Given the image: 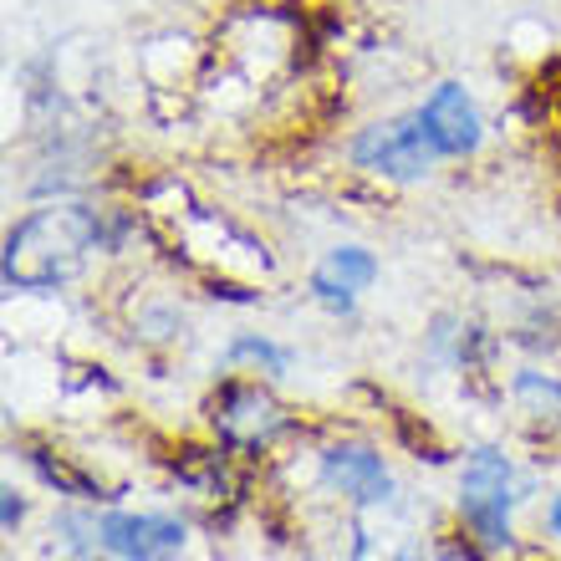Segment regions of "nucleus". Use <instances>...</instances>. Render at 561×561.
Returning <instances> with one entry per match:
<instances>
[{
  "label": "nucleus",
  "instance_id": "f257e3e1",
  "mask_svg": "<svg viewBox=\"0 0 561 561\" xmlns=\"http://www.w3.org/2000/svg\"><path fill=\"white\" fill-rule=\"evenodd\" d=\"M98 240H103V225H98V215L88 205L36 209L5 236V261H0L5 286H21V291L61 286V280H72L88 266Z\"/></svg>",
  "mask_w": 561,
  "mask_h": 561
},
{
  "label": "nucleus",
  "instance_id": "f03ea898",
  "mask_svg": "<svg viewBox=\"0 0 561 561\" xmlns=\"http://www.w3.org/2000/svg\"><path fill=\"white\" fill-rule=\"evenodd\" d=\"M511 501H516V474L495 449H480V455L465 465V480H459V511L470 520V531L485 541L490 551L511 541Z\"/></svg>",
  "mask_w": 561,
  "mask_h": 561
},
{
  "label": "nucleus",
  "instance_id": "7ed1b4c3",
  "mask_svg": "<svg viewBox=\"0 0 561 561\" xmlns=\"http://www.w3.org/2000/svg\"><path fill=\"white\" fill-rule=\"evenodd\" d=\"M353 159L383 179H424L428 169H434V159H439V144L428 138L424 118L414 113V118H393V123L363 128L353 144Z\"/></svg>",
  "mask_w": 561,
  "mask_h": 561
},
{
  "label": "nucleus",
  "instance_id": "20e7f679",
  "mask_svg": "<svg viewBox=\"0 0 561 561\" xmlns=\"http://www.w3.org/2000/svg\"><path fill=\"white\" fill-rule=\"evenodd\" d=\"M184 536L190 531L174 516H128V511H113V516L98 520V541L123 561H174L184 551Z\"/></svg>",
  "mask_w": 561,
  "mask_h": 561
},
{
  "label": "nucleus",
  "instance_id": "39448f33",
  "mask_svg": "<svg viewBox=\"0 0 561 561\" xmlns=\"http://www.w3.org/2000/svg\"><path fill=\"white\" fill-rule=\"evenodd\" d=\"M419 118H424L428 138L439 144V153H449V159H465V153L480 148V113H474V103L455 82H444V88L428 92V103L419 107Z\"/></svg>",
  "mask_w": 561,
  "mask_h": 561
},
{
  "label": "nucleus",
  "instance_id": "423d86ee",
  "mask_svg": "<svg viewBox=\"0 0 561 561\" xmlns=\"http://www.w3.org/2000/svg\"><path fill=\"white\" fill-rule=\"evenodd\" d=\"M322 474L342 495H353L357 505H378V501H388V490H393L383 459L373 455V449H363V444H332L322 455Z\"/></svg>",
  "mask_w": 561,
  "mask_h": 561
},
{
  "label": "nucleus",
  "instance_id": "0eeeda50",
  "mask_svg": "<svg viewBox=\"0 0 561 561\" xmlns=\"http://www.w3.org/2000/svg\"><path fill=\"white\" fill-rule=\"evenodd\" d=\"M215 428L230 444H266L280 428V409L261 388H225V399L215 403Z\"/></svg>",
  "mask_w": 561,
  "mask_h": 561
},
{
  "label": "nucleus",
  "instance_id": "6e6552de",
  "mask_svg": "<svg viewBox=\"0 0 561 561\" xmlns=\"http://www.w3.org/2000/svg\"><path fill=\"white\" fill-rule=\"evenodd\" d=\"M373 276H378V261H373L363 245H342V251H332L317 266V276H311V286H317V296H322L327 307H353V296L363 291V286H373Z\"/></svg>",
  "mask_w": 561,
  "mask_h": 561
},
{
  "label": "nucleus",
  "instance_id": "1a4fd4ad",
  "mask_svg": "<svg viewBox=\"0 0 561 561\" xmlns=\"http://www.w3.org/2000/svg\"><path fill=\"white\" fill-rule=\"evenodd\" d=\"M236 357H261V363H271V368H286V357L276 353V347H266V342H255V337H240L236 342Z\"/></svg>",
  "mask_w": 561,
  "mask_h": 561
},
{
  "label": "nucleus",
  "instance_id": "9d476101",
  "mask_svg": "<svg viewBox=\"0 0 561 561\" xmlns=\"http://www.w3.org/2000/svg\"><path fill=\"white\" fill-rule=\"evenodd\" d=\"M15 520H21V501L5 490V526H11V531H15Z\"/></svg>",
  "mask_w": 561,
  "mask_h": 561
},
{
  "label": "nucleus",
  "instance_id": "9b49d317",
  "mask_svg": "<svg viewBox=\"0 0 561 561\" xmlns=\"http://www.w3.org/2000/svg\"><path fill=\"white\" fill-rule=\"evenodd\" d=\"M551 531L561 536V495H557V501H551Z\"/></svg>",
  "mask_w": 561,
  "mask_h": 561
}]
</instances>
